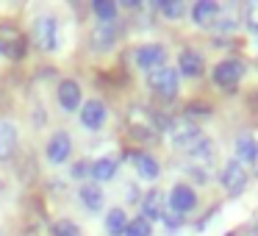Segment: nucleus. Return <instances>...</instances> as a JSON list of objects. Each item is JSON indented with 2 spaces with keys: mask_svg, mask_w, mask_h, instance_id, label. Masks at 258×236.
<instances>
[{
  "mask_svg": "<svg viewBox=\"0 0 258 236\" xmlns=\"http://www.w3.org/2000/svg\"><path fill=\"white\" fill-rule=\"evenodd\" d=\"M247 181H250V175H247L244 164H239L236 158H233V161H228V164H225L222 175H219V184H222V189L228 192L230 197L241 195V192L247 189Z\"/></svg>",
  "mask_w": 258,
  "mask_h": 236,
  "instance_id": "nucleus-5",
  "label": "nucleus"
},
{
  "mask_svg": "<svg viewBox=\"0 0 258 236\" xmlns=\"http://www.w3.org/2000/svg\"><path fill=\"white\" fill-rule=\"evenodd\" d=\"M78 197H81V203H84L89 211H100L103 200H106V197H103V189L97 184H84L78 189Z\"/></svg>",
  "mask_w": 258,
  "mask_h": 236,
  "instance_id": "nucleus-21",
  "label": "nucleus"
},
{
  "mask_svg": "<svg viewBox=\"0 0 258 236\" xmlns=\"http://www.w3.org/2000/svg\"><path fill=\"white\" fill-rule=\"evenodd\" d=\"M34 42L42 50H56L58 47V20L53 14H42L34 20Z\"/></svg>",
  "mask_w": 258,
  "mask_h": 236,
  "instance_id": "nucleus-4",
  "label": "nucleus"
},
{
  "mask_svg": "<svg viewBox=\"0 0 258 236\" xmlns=\"http://www.w3.org/2000/svg\"><path fill=\"white\" fill-rule=\"evenodd\" d=\"M134 167H136V172H139L145 181H156L158 172H161L158 161L150 156V153H136V156H134Z\"/></svg>",
  "mask_w": 258,
  "mask_h": 236,
  "instance_id": "nucleus-20",
  "label": "nucleus"
},
{
  "mask_svg": "<svg viewBox=\"0 0 258 236\" xmlns=\"http://www.w3.org/2000/svg\"><path fill=\"white\" fill-rule=\"evenodd\" d=\"M147 84H150V89L156 92L158 97H164V100H172V97L178 95L180 75H178V70H172V67H167V64H164V67L147 73Z\"/></svg>",
  "mask_w": 258,
  "mask_h": 236,
  "instance_id": "nucleus-2",
  "label": "nucleus"
},
{
  "mask_svg": "<svg viewBox=\"0 0 258 236\" xmlns=\"http://www.w3.org/2000/svg\"><path fill=\"white\" fill-rule=\"evenodd\" d=\"M125 228H128V217H125L122 208H111L106 214V230L108 236H125Z\"/></svg>",
  "mask_w": 258,
  "mask_h": 236,
  "instance_id": "nucleus-22",
  "label": "nucleus"
},
{
  "mask_svg": "<svg viewBox=\"0 0 258 236\" xmlns=\"http://www.w3.org/2000/svg\"><path fill=\"white\" fill-rule=\"evenodd\" d=\"M197 206V195L189 184H175L172 192H169V208L175 214H189L191 208Z\"/></svg>",
  "mask_w": 258,
  "mask_h": 236,
  "instance_id": "nucleus-11",
  "label": "nucleus"
},
{
  "mask_svg": "<svg viewBox=\"0 0 258 236\" xmlns=\"http://www.w3.org/2000/svg\"><path fill=\"white\" fill-rule=\"evenodd\" d=\"M167 139L172 147H180V150H191L197 142L203 139V131L197 128L191 120H175L167 128Z\"/></svg>",
  "mask_w": 258,
  "mask_h": 236,
  "instance_id": "nucleus-3",
  "label": "nucleus"
},
{
  "mask_svg": "<svg viewBox=\"0 0 258 236\" xmlns=\"http://www.w3.org/2000/svg\"><path fill=\"white\" fill-rule=\"evenodd\" d=\"M134 58H136V67L139 70L153 73V70L164 67V62H167V47L156 45V42H153V45H142V47H136Z\"/></svg>",
  "mask_w": 258,
  "mask_h": 236,
  "instance_id": "nucleus-8",
  "label": "nucleus"
},
{
  "mask_svg": "<svg viewBox=\"0 0 258 236\" xmlns=\"http://www.w3.org/2000/svg\"><path fill=\"white\" fill-rule=\"evenodd\" d=\"M0 236H3V233H0Z\"/></svg>",
  "mask_w": 258,
  "mask_h": 236,
  "instance_id": "nucleus-31",
  "label": "nucleus"
},
{
  "mask_svg": "<svg viewBox=\"0 0 258 236\" xmlns=\"http://www.w3.org/2000/svg\"><path fill=\"white\" fill-rule=\"evenodd\" d=\"M25 47H28V42H25L23 31H17L14 25H0V53L6 58H23L25 56Z\"/></svg>",
  "mask_w": 258,
  "mask_h": 236,
  "instance_id": "nucleus-6",
  "label": "nucleus"
},
{
  "mask_svg": "<svg viewBox=\"0 0 258 236\" xmlns=\"http://www.w3.org/2000/svg\"><path fill=\"white\" fill-rule=\"evenodd\" d=\"M219 14H222L219 3H211V0H200V3L191 6V20H195L197 25H203V28H211V23Z\"/></svg>",
  "mask_w": 258,
  "mask_h": 236,
  "instance_id": "nucleus-16",
  "label": "nucleus"
},
{
  "mask_svg": "<svg viewBox=\"0 0 258 236\" xmlns=\"http://www.w3.org/2000/svg\"><path fill=\"white\" fill-rule=\"evenodd\" d=\"M70 153H73V139H70V134L67 131H56L45 145L47 161L50 164H64L70 158Z\"/></svg>",
  "mask_w": 258,
  "mask_h": 236,
  "instance_id": "nucleus-9",
  "label": "nucleus"
},
{
  "mask_svg": "<svg viewBox=\"0 0 258 236\" xmlns=\"http://www.w3.org/2000/svg\"><path fill=\"white\" fill-rule=\"evenodd\" d=\"M117 167H119V158L103 156L89 167V175H92V181H111L114 175H117Z\"/></svg>",
  "mask_w": 258,
  "mask_h": 236,
  "instance_id": "nucleus-19",
  "label": "nucleus"
},
{
  "mask_svg": "<svg viewBox=\"0 0 258 236\" xmlns=\"http://www.w3.org/2000/svg\"><path fill=\"white\" fill-rule=\"evenodd\" d=\"M161 214H164V192L150 189L142 197V217H145L147 222H153V219H161Z\"/></svg>",
  "mask_w": 258,
  "mask_h": 236,
  "instance_id": "nucleus-17",
  "label": "nucleus"
},
{
  "mask_svg": "<svg viewBox=\"0 0 258 236\" xmlns=\"http://www.w3.org/2000/svg\"><path fill=\"white\" fill-rule=\"evenodd\" d=\"M236 161L239 164H258V142L255 136L241 134L236 139Z\"/></svg>",
  "mask_w": 258,
  "mask_h": 236,
  "instance_id": "nucleus-18",
  "label": "nucleus"
},
{
  "mask_svg": "<svg viewBox=\"0 0 258 236\" xmlns=\"http://www.w3.org/2000/svg\"><path fill=\"white\" fill-rule=\"evenodd\" d=\"M244 23H247V28H250V31H255V34H258V3H250V6H247Z\"/></svg>",
  "mask_w": 258,
  "mask_h": 236,
  "instance_id": "nucleus-27",
  "label": "nucleus"
},
{
  "mask_svg": "<svg viewBox=\"0 0 258 236\" xmlns=\"http://www.w3.org/2000/svg\"><path fill=\"white\" fill-rule=\"evenodd\" d=\"M58 106L64 108V111H75V108L81 106V86L78 81L73 78H64L61 84H58Z\"/></svg>",
  "mask_w": 258,
  "mask_h": 236,
  "instance_id": "nucleus-13",
  "label": "nucleus"
},
{
  "mask_svg": "<svg viewBox=\"0 0 258 236\" xmlns=\"http://www.w3.org/2000/svg\"><path fill=\"white\" fill-rule=\"evenodd\" d=\"M106 117H108V108L103 100H97V97H92V100H86L84 106H81V125L89 131H100L103 125H106Z\"/></svg>",
  "mask_w": 258,
  "mask_h": 236,
  "instance_id": "nucleus-10",
  "label": "nucleus"
},
{
  "mask_svg": "<svg viewBox=\"0 0 258 236\" xmlns=\"http://www.w3.org/2000/svg\"><path fill=\"white\" fill-rule=\"evenodd\" d=\"M117 25L114 23H97L92 28V47L95 50H111L114 42H117Z\"/></svg>",
  "mask_w": 258,
  "mask_h": 236,
  "instance_id": "nucleus-15",
  "label": "nucleus"
},
{
  "mask_svg": "<svg viewBox=\"0 0 258 236\" xmlns=\"http://www.w3.org/2000/svg\"><path fill=\"white\" fill-rule=\"evenodd\" d=\"M53 236H81V228L73 219H58L53 222Z\"/></svg>",
  "mask_w": 258,
  "mask_h": 236,
  "instance_id": "nucleus-26",
  "label": "nucleus"
},
{
  "mask_svg": "<svg viewBox=\"0 0 258 236\" xmlns=\"http://www.w3.org/2000/svg\"><path fill=\"white\" fill-rule=\"evenodd\" d=\"M92 12L100 17V23H114V17H117V3H111V0H95L92 3Z\"/></svg>",
  "mask_w": 258,
  "mask_h": 236,
  "instance_id": "nucleus-23",
  "label": "nucleus"
},
{
  "mask_svg": "<svg viewBox=\"0 0 258 236\" xmlns=\"http://www.w3.org/2000/svg\"><path fill=\"white\" fill-rule=\"evenodd\" d=\"M17 142H20L17 125L12 120H0V161H9L17 153Z\"/></svg>",
  "mask_w": 258,
  "mask_h": 236,
  "instance_id": "nucleus-12",
  "label": "nucleus"
},
{
  "mask_svg": "<svg viewBox=\"0 0 258 236\" xmlns=\"http://www.w3.org/2000/svg\"><path fill=\"white\" fill-rule=\"evenodd\" d=\"M161 219L167 222V228H169V230H178V228H180V214H175V211H172V214L164 211V214H161Z\"/></svg>",
  "mask_w": 258,
  "mask_h": 236,
  "instance_id": "nucleus-28",
  "label": "nucleus"
},
{
  "mask_svg": "<svg viewBox=\"0 0 258 236\" xmlns=\"http://www.w3.org/2000/svg\"><path fill=\"white\" fill-rule=\"evenodd\" d=\"M150 233H153V225L147 222L145 217L128 219V228H125V236H150Z\"/></svg>",
  "mask_w": 258,
  "mask_h": 236,
  "instance_id": "nucleus-25",
  "label": "nucleus"
},
{
  "mask_svg": "<svg viewBox=\"0 0 258 236\" xmlns=\"http://www.w3.org/2000/svg\"><path fill=\"white\" fill-rule=\"evenodd\" d=\"M203 70H206V62H203V56L197 50H180L178 56V73H183L186 78H200Z\"/></svg>",
  "mask_w": 258,
  "mask_h": 236,
  "instance_id": "nucleus-14",
  "label": "nucleus"
},
{
  "mask_svg": "<svg viewBox=\"0 0 258 236\" xmlns=\"http://www.w3.org/2000/svg\"><path fill=\"white\" fill-rule=\"evenodd\" d=\"M128 128L136 139H153V136L161 131V120L156 111L145 106H131L128 108Z\"/></svg>",
  "mask_w": 258,
  "mask_h": 236,
  "instance_id": "nucleus-1",
  "label": "nucleus"
},
{
  "mask_svg": "<svg viewBox=\"0 0 258 236\" xmlns=\"http://www.w3.org/2000/svg\"><path fill=\"white\" fill-rule=\"evenodd\" d=\"M255 50H258V42H255Z\"/></svg>",
  "mask_w": 258,
  "mask_h": 236,
  "instance_id": "nucleus-29",
  "label": "nucleus"
},
{
  "mask_svg": "<svg viewBox=\"0 0 258 236\" xmlns=\"http://www.w3.org/2000/svg\"><path fill=\"white\" fill-rule=\"evenodd\" d=\"M241 75H244V64H241L239 58H225V62H219L217 67H214L211 78L217 86L230 89V86H236L241 81Z\"/></svg>",
  "mask_w": 258,
  "mask_h": 236,
  "instance_id": "nucleus-7",
  "label": "nucleus"
},
{
  "mask_svg": "<svg viewBox=\"0 0 258 236\" xmlns=\"http://www.w3.org/2000/svg\"><path fill=\"white\" fill-rule=\"evenodd\" d=\"M158 12H161L164 17H169V20H180L186 14V6L180 3V0H161V3H158Z\"/></svg>",
  "mask_w": 258,
  "mask_h": 236,
  "instance_id": "nucleus-24",
  "label": "nucleus"
},
{
  "mask_svg": "<svg viewBox=\"0 0 258 236\" xmlns=\"http://www.w3.org/2000/svg\"><path fill=\"white\" fill-rule=\"evenodd\" d=\"M25 236H31V233H25Z\"/></svg>",
  "mask_w": 258,
  "mask_h": 236,
  "instance_id": "nucleus-30",
  "label": "nucleus"
}]
</instances>
